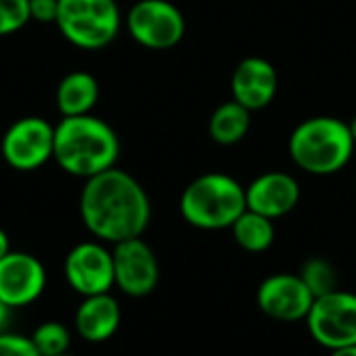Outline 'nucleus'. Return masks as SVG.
I'll return each mask as SVG.
<instances>
[{
	"mask_svg": "<svg viewBox=\"0 0 356 356\" xmlns=\"http://www.w3.org/2000/svg\"><path fill=\"white\" fill-rule=\"evenodd\" d=\"M31 344L40 356L65 355L71 344V334L60 321H46L31 334Z\"/></svg>",
	"mask_w": 356,
	"mask_h": 356,
	"instance_id": "aec40b11",
	"label": "nucleus"
},
{
	"mask_svg": "<svg viewBox=\"0 0 356 356\" xmlns=\"http://www.w3.org/2000/svg\"><path fill=\"white\" fill-rule=\"evenodd\" d=\"M298 275L307 284V288L313 292L315 298L325 296L340 288L338 269L323 257H311L309 261H305Z\"/></svg>",
	"mask_w": 356,
	"mask_h": 356,
	"instance_id": "6ab92c4d",
	"label": "nucleus"
},
{
	"mask_svg": "<svg viewBox=\"0 0 356 356\" xmlns=\"http://www.w3.org/2000/svg\"><path fill=\"white\" fill-rule=\"evenodd\" d=\"M119 150L115 129L94 115L63 117L54 127L52 159L69 175L90 179L108 171L117 165Z\"/></svg>",
	"mask_w": 356,
	"mask_h": 356,
	"instance_id": "f03ea898",
	"label": "nucleus"
},
{
	"mask_svg": "<svg viewBox=\"0 0 356 356\" xmlns=\"http://www.w3.org/2000/svg\"><path fill=\"white\" fill-rule=\"evenodd\" d=\"M115 286L131 298L150 296L161 277V267L154 250L142 240L131 238L117 242L113 248Z\"/></svg>",
	"mask_w": 356,
	"mask_h": 356,
	"instance_id": "1a4fd4ad",
	"label": "nucleus"
},
{
	"mask_svg": "<svg viewBox=\"0 0 356 356\" xmlns=\"http://www.w3.org/2000/svg\"><path fill=\"white\" fill-rule=\"evenodd\" d=\"M0 356H40L35 346L31 344V338L19 336V334H0Z\"/></svg>",
	"mask_w": 356,
	"mask_h": 356,
	"instance_id": "4be33fe9",
	"label": "nucleus"
},
{
	"mask_svg": "<svg viewBox=\"0 0 356 356\" xmlns=\"http://www.w3.org/2000/svg\"><path fill=\"white\" fill-rule=\"evenodd\" d=\"M277 71L263 56L242 58L232 73V100L244 108L263 111L277 96Z\"/></svg>",
	"mask_w": 356,
	"mask_h": 356,
	"instance_id": "ddd939ff",
	"label": "nucleus"
},
{
	"mask_svg": "<svg viewBox=\"0 0 356 356\" xmlns=\"http://www.w3.org/2000/svg\"><path fill=\"white\" fill-rule=\"evenodd\" d=\"M2 159L17 171H35L52 159L54 125L42 117H23L2 136Z\"/></svg>",
	"mask_w": 356,
	"mask_h": 356,
	"instance_id": "6e6552de",
	"label": "nucleus"
},
{
	"mask_svg": "<svg viewBox=\"0 0 356 356\" xmlns=\"http://www.w3.org/2000/svg\"><path fill=\"white\" fill-rule=\"evenodd\" d=\"M348 127H350V134H353V140H355V144H356V115H355V119L348 123Z\"/></svg>",
	"mask_w": 356,
	"mask_h": 356,
	"instance_id": "bb28decb",
	"label": "nucleus"
},
{
	"mask_svg": "<svg viewBox=\"0 0 356 356\" xmlns=\"http://www.w3.org/2000/svg\"><path fill=\"white\" fill-rule=\"evenodd\" d=\"M46 288L44 265L27 252H8L0 259V300L10 309L35 302Z\"/></svg>",
	"mask_w": 356,
	"mask_h": 356,
	"instance_id": "f8f14e48",
	"label": "nucleus"
},
{
	"mask_svg": "<svg viewBox=\"0 0 356 356\" xmlns=\"http://www.w3.org/2000/svg\"><path fill=\"white\" fill-rule=\"evenodd\" d=\"M10 252V244H8V236L6 232L0 227V259H4L6 254Z\"/></svg>",
	"mask_w": 356,
	"mask_h": 356,
	"instance_id": "393cba45",
	"label": "nucleus"
},
{
	"mask_svg": "<svg viewBox=\"0 0 356 356\" xmlns=\"http://www.w3.org/2000/svg\"><path fill=\"white\" fill-rule=\"evenodd\" d=\"M300 202V186L286 171H267L246 186V209L269 219L290 215Z\"/></svg>",
	"mask_w": 356,
	"mask_h": 356,
	"instance_id": "4468645a",
	"label": "nucleus"
},
{
	"mask_svg": "<svg viewBox=\"0 0 356 356\" xmlns=\"http://www.w3.org/2000/svg\"><path fill=\"white\" fill-rule=\"evenodd\" d=\"M305 321L311 338L330 353L356 346V294L338 288L315 298Z\"/></svg>",
	"mask_w": 356,
	"mask_h": 356,
	"instance_id": "423d86ee",
	"label": "nucleus"
},
{
	"mask_svg": "<svg viewBox=\"0 0 356 356\" xmlns=\"http://www.w3.org/2000/svg\"><path fill=\"white\" fill-rule=\"evenodd\" d=\"M125 25L129 35L150 50H169L186 33L184 15L169 0H138L129 8Z\"/></svg>",
	"mask_w": 356,
	"mask_h": 356,
	"instance_id": "0eeeda50",
	"label": "nucleus"
},
{
	"mask_svg": "<svg viewBox=\"0 0 356 356\" xmlns=\"http://www.w3.org/2000/svg\"><path fill=\"white\" fill-rule=\"evenodd\" d=\"M315 302L313 292L298 273H273L265 277L257 290L259 309L273 321H305Z\"/></svg>",
	"mask_w": 356,
	"mask_h": 356,
	"instance_id": "9d476101",
	"label": "nucleus"
},
{
	"mask_svg": "<svg viewBox=\"0 0 356 356\" xmlns=\"http://www.w3.org/2000/svg\"><path fill=\"white\" fill-rule=\"evenodd\" d=\"M65 277L79 296L108 294L115 286L113 250L98 242H81L65 259Z\"/></svg>",
	"mask_w": 356,
	"mask_h": 356,
	"instance_id": "9b49d317",
	"label": "nucleus"
},
{
	"mask_svg": "<svg viewBox=\"0 0 356 356\" xmlns=\"http://www.w3.org/2000/svg\"><path fill=\"white\" fill-rule=\"evenodd\" d=\"M246 211V188L227 173H204L192 179L179 198L184 221L202 232L229 229Z\"/></svg>",
	"mask_w": 356,
	"mask_h": 356,
	"instance_id": "20e7f679",
	"label": "nucleus"
},
{
	"mask_svg": "<svg viewBox=\"0 0 356 356\" xmlns=\"http://www.w3.org/2000/svg\"><path fill=\"white\" fill-rule=\"evenodd\" d=\"M56 25L65 40L81 50L108 46L121 29L117 0H58Z\"/></svg>",
	"mask_w": 356,
	"mask_h": 356,
	"instance_id": "39448f33",
	"label": "nucleus"
},
{
	"mask_svg": "<svg viewBox=\"0 0 356 356\" xmlns=\"http://www.w3.org/2000/svg\"><path fill=\"white\" fill-rule=\"evenodd\" d=\"M29 19V0H0V35L19 31Z\"/></svg>",
	"mask_w": 356,
	"mask_h": 356,
	"instance_id": "412c9836",
	"label": "nucleus"
},
{
	"mask_svg": "<svg viewBox=\"0 0 356 356\" xmlns=\"http://www.w3.org/2000/svg\"><path fill=\"white\" fill-rule=\"evenodd\" d=\"M29 17L38 23H56L58 0H29Z\"/></svg>",
	"mask_w": 356,
	"mask_h": 356,
	"instance_id": "5701e85b",
	"label": "nucleus"
},
{
	"mask_svg": "<svg viewBox=\"0 0 356 356\" xmlns=\"http://www.w3.org/2000/svg\"><path fill=\"white\" fill-rule=\"evenodd\" d=\"M250 131V111L236 100L223 102L209 119V134L219 146H234Z\"/></svg>",
	"mask_w": 356,
	"mask_h": 356,
	"instance_id": "f3484780",
	"label": "nucleus"
},
{
	"mask_svg": "<svg viewBox=\"0 0 356 356\" xmlns=\"http://www.w3.org/2000/svg\"><path fill=\"white\" fill-rule=\"evenodd\" d=\"M355 148L348 123L330 115L305 119L294 127L288 142L294 165L311 175L342 171L350 163Z\"/></svg>",
	"mask_w": 356,
	"mask_h": 356,
	"instance_id": "7ed1b4c3",
	"label": "nucleus"
},
{
	"mask_svg": "<svg viewBox=\"0 0 356 356\" xmlns=\"http://www.w3.org/2000/svg\"><path fill=\"white\" fill-rule=\"evenodd\" d=\"M75 330L77 334L90 342H106L108 338L115 336V332L121 325V309L115 296L108 294H96V296H86L81 305L75 311Z\"/></svg>",
	"mask_w": 356,
	"mask_h": 356,
	"instance_id": "2eb2a0df",
	"label": "nucleus"
},
{
	"mask_svg": "<svg viewBox=\"0 0 356 356\" xmlns=\"http://www.w3.org/2000/svg\"><path fill=\"white\" fill-rule=\"evenodd\" d=\"M330 356H356V346L350 348H342V350H334Z\"/></svg>",
	"mask_w": 356,
	"mask_h": 356,
	"instance_id": "a878e982",
	"label": "nucleus"
},
{
	"mask_svg": "<svg viewBox=\"0 0 356 356\" xmlns=\"http://www.w3.org/2000/svg\"><path fill=\"white\" fill-rule=\"evenodd\" d=\"M58 356H73V355H69V353H65V355H58Z\"/></svg>",
	"mask_w": 356,
	"mask_h": 356,
	"instance_id": "cd10ccee",
	"label": "nucleus"
},
{
	"mask_svg": "<svg viewBox=\"0 0 356 356\" xmlns=\"http://www.w3.org/2000/svg\"><path fill=\"white\" fill-rule=\"evenodd\" d=\"M229 229L236 244L250 254L267 252L275 242V221L248 209L236 219Z\"/></svg>",
	"mask_w": 356,
	"mask_h": 356,
	"instance_id": "a211bd4d",
	"label": "nucleus"
},
{
	"mask_svg": "<svg viewBox=\"0 0 356 356\" xmlns=\"http://www.w3.org/2000/svg\"><path fill=\"white\" fill-rule=\"evenodd\" d=\"M98 96V79L88 71H73L65 75L56 88V108L63 117L90 115Z\"/></svg>",
	"mask_w": 356,
	"mask_h": 356,
	"instance_id": "dca6fc26",
	"label": "nucleus"
},
{
	"mask_svg": "<svg viewBox=\"0 0 356 356\" xmlns=\"http://www.w3.org/2000/svg\"><path fill=\"white\" fill-rule=\"evenodd\" d=\"M10 311H13V309L0 300V334L4 332V327H6V325H8V321H10Z\"/></svg>",
	"mask_w": 356,
	"mask_h": 356,
	"instance_id": "b1692460",
	"label": "nucleus"
},
{
	"mask_svg": "<svg viewBox=\"0 0 356 356\" xmlns=\"http://www.w3.org/2000/svg\"><path fill=\"white\" fill-rule=\"evenodd\" d=\"M79 213L92 236L117 244L142 238L150 223V198L134 175L113 167L86 179Z\"/></svg>",
	"mask_w": 356,
	"mask_h": 356,
	"instance_id": "f257e3e1",
	"label": "nucleus"
}]
</instances>
